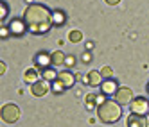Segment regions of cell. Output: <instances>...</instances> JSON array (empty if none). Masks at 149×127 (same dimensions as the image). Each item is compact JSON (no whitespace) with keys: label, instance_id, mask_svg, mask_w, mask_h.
<instances>
[{"label":"cell","instance_id":"5","mask_svg":"<svg viewBox=\"0 0 149 127\" xmlns=\"http://www.w3.org/2000/svg\"><path fill=\"white\" fill-rule=\"evenodd\" d=\"M33 63H34V68L36 70L43 72V70H47V68L52 66V54H49V52H45V50H41V52H38V54L34 56Z\"/></svg>","mask_w":149,"mask_h":127},{"label":"cell","instance_id":"13","mask_svg":"<svg viewBox=\"0 0 149 127\" xmlns=\"http://www.w3.org/2000/svg\"><path fill=\"white\" fill-rule=\"evenodd\" d=\"M67 23V13L63 9H54L52 11V27H63Z\"/></svg>","mask_w":149,"mask_h":127},{"label":"cell","instance_id":"20","mask_svg":"<svg viewBox=\"0 0 149 127\" xmlns=\"http://www.w3.org/2000/svg\"><path fill=\"white\" fill-rule=\"evenodd\" d=\"M68 39L72 41V43H77V41H81V39H83V32H81V30H70Z\"/></svg>","mask_w":149,"mask_h":127},{"label":"cell","instance_id":"15","mask_svg":"<svg viewBox=\"0 0 149 127\" xmlns=\"http://www.w3.org/2000/svg\"><path fill=\"white\" fill-rule=\"evenodd\" d=\"M41 73V79L43 81H47V82H54V81H58V75H59V72L58 70H54V68H47V70H43V72H40Z\"/></svg>","mask_w":149,"mask_h":127},{"label":"cell","instance_id":"3","mask_svg":"<svg viewBox=\"0 0 149 127\" xmlns=\"http://www.w3.org/2000/svg\"><path fill=\"white\" fill-rule=\"evenodd\" d=\"M20 115H22V111L16 104H4L0 109V116L6 124H16L20 120Z\"/></svg>","mask_w":149,"mask_h":127},{"label":"cell","instance_id":"16","mask_svg":"<svg viewBox=\"0 0 149 127\" xmlns=\"http://www.w3.org/2000/svg\"><path fill=\"white\" fill-rule=\"evenodd\" d=\"M65 59H67V54H63L61 50L52 52V66H61V65H65Z\"/></svg>","mask_w":149,"mask_h":127},{"label":"cell","instance_id":"6","mask_svg":"<svg viewBox=\"0 0 149 127\" xmlns=\"http://www.w3.org/2000/svg\"><path fill=\"white\" fill-rule=\"evenodd\" d=\"M7 27L11 29V34L13 36H18V38H22L25 32H29V27H27V23H25L24 18H13L11 22H9Z\"/></svg>","mask_w":149,"mask_h":127},{"label":"cell","instance_id":"27","mask_svg":"<svg viewBox=\"0 0 149 127\" xmlns=\"http://www.w3.org/2000/svg\"><path fill=\"white\" fill-rule=\"evenodd\" d=\"M104 2L108 4V6H117V4L120 2V0H104Z\"/></svg>","mask_w":149,"mask_h":127},{"label":"cell","instance_id":"7","mask_svg":"<svg viewBox=\"0 0 149 127\" xmlns=\"http://www.w3.org/2000/svg\"><path fill=\"white\" fill-rule=\"evenodd\" d=\"M119 82H117L113 77L111 79H104L102 81V84H101V93L104 95V97H115V95H117V91H119Z\"/></svg>","mask_w":149,"mask_h":127},{"label":"cell","instance_id":"8","mask_svg":"<svg viewBox=\"0 0 149 127\" xmlns=\"http://www.w3.org/2000/svg\"><path fill=\"white\" fill-rule=\"evenodd\" d=\"M133 99H135V97H133V91H131L130 88H126V86H120L113 100H117L120 106H130V104L133 102Z\"/></svg>","mask_w":149,"mask_h":127},{"label":"cell","instance_id":"14","mask_svg":"<svg viewBox=\"0 0 149 127\" xmlns=\"http://www.w3.org/2000/svg\"><path fill=\"white\" fill-rule=\"evenodd\" d=\"M40 70H36V68H29V70H25V73H24V81L27 82V84H34V82H38L40 81Z\"/></svg>","mask_w":149,"mask_h":127},{"label":"cell","instance_id":"12","mask_svg":"<svg viewBox=\"0 0 149 127\" xmlns=\"http://www.w3.org/2000/svg\"><path fill=\"white\" fill-rule=\"evenodd\" d=\"M58 79H59L63 84H65V88H67V90H70L74 84H76V81H77L76 75H74L70 70H61V72H59V75H58Z\"/></svg>","mask_w":149,"mask_h":127},{"label":"cell","instance_id":"24","mask_svg":"<svg viewBox=\"0 0 149 127\" xmlns=\"http://www.w3.org/2000/svg\"><path fill=\"white\" fill-rule=\"evenodd\" d=\"M81 59H83V63H90V61H92V54L86 50V52L83 54V57H81Z\"/></svg>","mask_w":149,"mask_h":127},{"label":"cell","instance_id":"23","mask_svg":"<svg viewBox=\"0 0 149 127\" xmlns=\"http://www.w3.org/2000/svg\"><path fill=\"white\" fill-rule=\"evenodd\" d=\"M74 65H76V56H67V59H65V66L70 70V68H74Z\"/></svg>","mask_w":149,"mask_h":127},{"label":"cell","instance_id":"25","mask_svg":"<svg viewBox=\"0 0 149 127\" xmlns=\"http://www.w3.org/2000/svg\"><path fill=\"white\" fill-rule=\"evenodd\" d=\"M84 47H86V50L90 52V50H92V48L95 47V43H93V41H86V45H84Z\"/></svg>","mask_w":149,"mask_h":127},{"label":"cell","instance_id":"18","mask_svg":"<svg viewBox=\"0 0 149 127\" xmlns=\"http://www.w3.org/2000/svg\"><path fill=\"white\" fill-rule=\"evenodd\" d=\"M65 90H67V88H65V84H63L59 79H58V81H54V82L50 84V91L54 93V95H61Z\"/></svg>","mask_w":149,"mask_h":127},{"label":"cell","instance_id":"10","mask_svg":"<svg viewBox=\"0 0 149 127\" xmlns=\"http://www.w3.org/2000/svg\"><path fill=\"white\" fill-rule=\"evenodd\" d=\"M102 75H101V70H90L86 73V77H84V82L88 84V86L92 88H101V84H102Z\"/></svg>","mask_w":149,"mask_h":127},{"label":"cell","instance_id":"1","mask_svg":"<svg viewBox=\"0 0 149 127\" xmlns=\"http://www.w3.org/2000/svg\"><path fill=\"white\" fill-rule=\"evenodd\" d=\"M24 20L34 36H43L52 29V11L45 4H29L24 11Z\"/></svg>","mask_w":149,"mask_h":127},{"label":"cell","instance_id":"26","mask_svg":"<svg viewBox=\"0 0 149 127\" xmlns=\"http://www.w3.org/2000/svg\"><path fill=\"white\" fill-rule=\"evenodd\" d=\"M6 70H7V66H6V63L2 61V63H0V73L4 75V73H6Z\"/></svg>","mask_w":149,"mask_h":127},{"label":"cell","instance_id":"17","mask_svg":"<svg viewBox=\"0 0 149 127\" xmlns=\"http://www.w3.org/2000/svg\"><path fill=\"white\" fill-rule=\"evenodd\" d=\"M84 106H86V109H97L99 104H97V95H86L84 97Z\"/></svg>","mask_w":149,"mask_h":127},{"label":"cell","instance_id":"4","mask_svg":"<svg viewBox=\"0 0 149 127\" xmlns=\"http://www.w3.org/2000/svg\"><path fill=\"white\" fill-rule=\"evenodd\" d=\"M130 111L135 113V115H140V116L149 115V99H146V97H135L133 102L130 104Z\"/></svg>","mask_w":149,"mask_h":127},{"label":"cell","instance_id":"19","mask_svg":"<svg viewBox=\"0 0 149 127\" xmlns=\"http://www.w3.org/2000/svg\"><path fill=\"white\" fill-rule=\"evenodd\" d=\"M7 16H9V6L2 0V2H0V22H2V25H4V20Z\"/></svg>","mask_w":149,"mask_h":127},{"label":"cell","instance_id":"21","mask_svg":"<svg viewBox=\"0 0 149 127\" xmlns=\"http://www.w3.org/2000/svg\"><path fill=\"white\" fill-rule=\"evenodd\" d=\"M101 75H102V79H111L113 70H111L110 66H102V68H101Z\"/></svg>","mask_w":149,"mask_h":127},{"label":"cell","instance_id":"2","mask_svg":"<svg viewBox=\"0 0 149 127\" xmlns=\"http://www.w3.org/2000/svg\"><path fill=\"white\" fill-rule=\"evenodd\" d=\"M122 116V106L117 100H106L104 104H101L97 108V118L102 124H115L119 122Z\"/></svg>","mask_w":149,"mask_h":127},{"label":"cell","instance_id":"11","mask_svg":"<svg viewBox=\"0 0 149 127\" xmlns=\"http://www.w3.org/2000/svg\"><path fill=\"white\" fill-rule=\"evenodd\" d=\"M126 125H127V127H149L146 116L135 115V113H130V116L126 118Z\"/></svg>","mask_w":149,"mask_h":127},{"label":"cell","instance_id":"22","mask_svg":"<svg viewBox=\"0 0 149 127\" xmlns=\"http://www.w3.org/2000/svg\"><path fill=\"white\" fill-rule=\"evenodd\" d=\"M9 36H13V34H11V29H9L7 25H2V29H0V38L6 39V38H9Z\"/></svg>","mask_w":149,"mask_h":127},{"label":"cell","instance_id":"9","mask_svg":"<svg viewBox=\"0 0 149 127\" xmlns=\"http://www.w3.org/2000/svg\"><path fill=\"white\" fill-rule=\"evenodd\" d=\"M49 91H50V82H47L43 79H40L38 82L31 84V93H33L34 97H45Z\"/></svg>","mask_w":149,"mask_h":127},{"label":"cell","instance_id":"28","mask_svg":"<svg viewBox=\"0 0 149 127\" xmlns=\"http://www.w3.org/2000/svg\"><path fill=\"white\" fill-rule=\"evenodd\" d=\"M146 90H147V95H149V82L146 84Z\"/></svg>","mask_w":149,"mask_h":127}]
</instances>
